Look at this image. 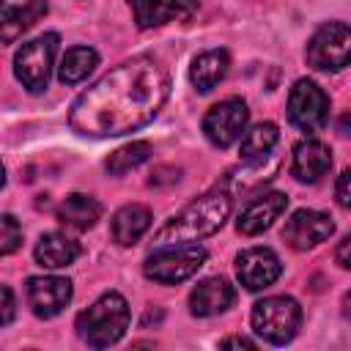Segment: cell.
I'll use <instances>...</instances> for the list:
<instances>
[{
	"label": "cell",
	"instance_id": "1",
	"mask_svg": "<svg viewBox=\"0 0 351 351\" xmlns=\"http://www.w3.org/2000/svg\"><path fill=\"white\" fill-rule=\"evenodd\" d=\"M170 93L167 69L148 55L118 63L71 104L69 126L82 137H118L156 118Z\"/></svg>",
	"mask_w": 351,
	"mask_h": 351
},
{
	"label": "cell",
	"instance_id": "2",
	"mask_svg": "<svg viewBox=\"0 0 351 351\" xmlns=\"http://www.w3.org/2000/svg\"><path fill=\"white\" fill-rule=\"evenodd\" d=\"M233 206V195L228 189H214L206 192L203 197L192 200L186 208H181L176 217H170L154 236L156 247H167V244H192L200 241L211 233H217Z\"/></svg>",
	"mask_w": 351,
	"mask_h": 351
},
{
	"label": "cell",
	"instance_id": "3",
	"mask_svg": "<svg viewBox=\"0 0 351 351\" xmlns=\"http://www.w3.org/2000/svg\"><path fill=\"white\" fill-rule=\"evenodd\" d=\"M126 326H129V304L115 291L101 293L88 310L77 315V332L93 348H107L118 343Z\"/></svg>",
	"mask_w": 351,
	"mask_h": 351
},
{
	"label": "cell",
	"instance_id": "4",
	"mask_svg": "<svg viewBox=\"0 0 351 351\" xmlns=\"http://www.w3.org/2000/svg\"><path fill=\"white\" fill-rule=\"evenodd\" d=\"M299 324H302V307L291 296H269L258 302L252 310V329L274 346L291 343L293 335L299 332Z\"/></svg>",
	"mask_w": 351,
	"mask_h": 351
},
{
	"label": "cell",
	"instance_id": "5",
	"mask_svg": "<svg viewBox=\"0 0 351 351\" xmlns=\"http://www.w3.org/2000/svg\"><path fill=\"white\" fill-rule=\"evenodd\" d=\"M206 261V250L200 244H167L159 247L151 258H145V277L162 285H173L181 282L186 277H192Z\"/></svg>",
	"mask_w": 351,
	"mask_h": 351
},
{
	"label": "cell",
	"instance_id": "6",
	"mask_svg": "<svg viewBox=\"0 0 351 351\" xmlns=\"http://www.w3.org/2000/svg\"><path fill=\"white\" fill-rule=\"evenodd\" d=\"M307 66L318 71H340L351 63V25L324 22L307 41Z\"/></svg>",
	"mask_w": 351,
	"mask_h": 351
},
{
	"label": "cell",
	"instance_id": "7",
	"mask_svg": "<svg viewBox=\"0 0 351 351\" xmlns=\"http://www.w3.org/2000/svg\"><path fill=\"white\" fill-rule=\"evenodd\" d=\"M55 52H58V33H44V36L22 44V49L16 52V58H14V74H16V80L30 93L47 90Z\"/></svg>",
	"mask_w": 351,
	"mask_h": 351
},
{
	"label": "cell",
	"instance_id": "8",
	"mask_svg": "<svg viewBox=\"0 0 351 351\" xmlns=\"http://www.w3.org/2000/svg\"><path fill=\"white\" fill-rule=\"evenodd\" d=\"M288 118L307 134L321 132L329 118V96L313 80H299L288 93Z\"/></svg>",
	"mask_w": 351,
	"mask_h": 351
},
{
	"label": "cell",
	"instance_id": "9",
	"mask_svg": "<svg viewBox=\"0 0 351 351\" xmlns=\"http://www.w3.org/2000/svg\"><path fill=\"white\" fill-rule=\"evenodd\" d=\"M250 121V110L241 99H225L219 104H214L206 118H203V134L208 137L211 145L217 148H228L236 140H241L244 129Z\"/></svg>",
	"mask_w": 351,
	"mask_h": 351
},
{
	"label": "cell",
	"instance_id": "10",
	"mask_svg": "<svg viewBox=\"0 0 351 351\" xmlns=\"http://www.w3.org/2000/svg\"><path fill=\"white\" fill-rule=\"evenodd\" d=\"M335 233V222L329 219V214L324 211H313V208H299L291 214V219L282 228V239L288 241V247L293 250H310L321 241H326Z\"/></svg>",
	"mask_w": 351,
	"mask_h": 351
},
{
	"label": "cell",
	"instance_id": "11",
	"mask_svg": "<svg viewBox=\"0 0 351 351\" xmlns=\"http://www.w3.org/2000/svg\"><path fill=\"white\" fill-rule=\"evenodd\" d=\"M30 310L38 318H55L71 302V282L66 277H30L25 285Z\"/></svg>",
	"mask_w": 351,
	"mask_h": 351
},
{
	"label": "cell",
	"instance_id": "12",
	"mask_svg": "<svg viewBox=\"0 0 351 351\" xmlns=\"http://www.w3.org/2000/svg\"><path fill=\"white\" fill-rule=\"evenodd\" d=\"M282 266H280V258L269 250V247H250L244 250L239 258H236V274H239V282L250 291H261V288H269L277 277H280Z\"/></svg>",
	"mask_w": 351,
	"mask_h": 351
},
{
	"label": "cell",
	"instance_id": "13",
	"mask_svg": "<svg viewBox=\"0 0 351 351\" xmlns=\"http://www.w3.org/2000/svg\"><path fill=\"white\" fill-rule=\"evenodd\" d=\"M137 27H162L176 19H189L197 0H126Z\"/></svg>",
	"mask_w": 351,
	"mask_h": 351
},
{
	"label": "cell",
	"instance_id": "14",
	"mask_svg": "<svg viewBox=\"0 0 351 351\" xmlns=\"http://www.w3.org/2000/svg\"><path fill=\"white\" fill-rule=\"evenodd\" d=\"M288 208V197L282 192H266V195H258L236 219V228L239 233L244 236H258L263 230H269L274 225V219Z\"/></svg>",
	"mask_w": 351,
	"mask_h": 351
},
{
	"label": "cell",
	"instance_id": "15",
	"mask_svg": "<svg viewBox=\"0 0 351 351\" xmlns=\"http://www.w3.org/2000/svg\"><path fill=\"white\" fill-rule=\"evenodd\" d=\"M236 293L233 285L225 277H206L200 280L192 293H189V310L197 318H208V315H219L233 304Z\"/></svg>",
	"mask_w": 351,
	"mask_h": 351
},
{
	"label": "cell",
	"instance_id": "16",
	"mask_svg": "<svg viewBox=\"0 0 351 351\" xmlns=\"http://www.w3.org/2000/svg\"><path fill=\"white\" fill-rule=\"evenodd\" d=\"M329 167H332V154L324 143H318V140L296 143L293 156H291V173H293L296 181L315 184L329 173Z\"/></svg>",
	"mask_w": 351,
	"mask_h": 351
},
{
	"label": "cell",
	"instance_id": "17",
	"mask_svg": "<svg viewBox=\"0 0 351 351\" xmlns=\"http://www.w3.org/2000/svg\"><path fill=\"white\" fill-rule=\"evenodd\" d=\"M47 14L44 0H3V41L11 44L16 36H22L33 22H38Z\"/></svg>",
	"mask_w": 351,
	"mask_h": 351
},
{
	"label": "cell",
	"instance_id": "18",
	"mask_svg": "<svg viewBox=\"0 0 351 351\" xmlns=\"http://www.w3.org/2000/svg\"><path fill=\"white\" fill-rule=\"evenodd\" d=\"M151 228V211L140 203H129V206H121L115 214H112V222H110V233H112V241L121 244V247H129L134 241H140V236Z\"/></svg>",
	"mask_w": 351,
	"mask_h": 351
},
{
	"label": "cell",
	"instance_id": "19",
	"mask_svg": "<svg viewBox=\"0 0 351 351\" xmlns=\"http://www.w3.org/2000/svg\"><path fill=\"white\" fill-rule=\"evenodd\" d=\"M228 66H230V58H228L225 49H206V52H200L192 60V66H189V80H192L195 90L208 93L211 88H217L225 80Z\"/></svg>",
	"mask_w": 351,
	"mask_h": 351
},
{
	"label": "cell",
	"instance_id": "20",
	"mask_svg": "<svg viewBox=\"0 0 351 351\" xmlns=\"http://www.w3.org/2000/svg\"><path fill=\"white\" fill-rule=\"evenodd\" d=\"M99 217H101L99 200L90 197V195H82V192L69 195V197L60 203V208H58L60 225H66V228H71V230H88V228H93Z\"/></svg>",
	"mask_w": 351,
	"mask_h": 351
},
{
	"label": "cell",
	"instance_id": "21",
	"mask_svg": "<svg viewBox=\"0 0 351 351\" xmlns=\"http://www.w3.org/2000/svg\"><path fill=\"white\" fill-rule=\"evenodd\" d=\"M36 263L44 269H63L80 255V244L63 233H44L36 244Z\"/></svg>",
	"mask_w": 351,
	"mask_h": 351
},
{
	"label": "cell",
	"instance_id": "22",
	"mask_svg": "<svg viewBox=\"0 0 351 351\" xmlns=\"http://www.w3.org/2000/svg\"><path fill=\"white\" fill-rule=\"evenodd\" d=\"M280 140V132L274 123H255L241 137V162H263L271 156L274 145Z\"/></svg>",
	"mask_w": 351,
	"mask_h": 351
},
{
	"label": "cell",
	"instance_id": "23",
	"mask_svg": "<svg viewBox=\"0 0 351 351\" xmlns=\"http://www.w3.org/2000/svg\"><path fill=\"white\" fill-rule=\"evenodd\" d=\"M96 66H99L96 49H90V47H71L63 55L60 66H58V77H60V82L74 85V82H82Z\"/></svg>",
	"mask_w": 351,
	"mask_h": 351
},
{
	"label": "cell",
	"instance_id": "24",
	"mask_svg": "<svg viewBox=\"0 0 351 351\" xmlns=\"http://www.w3.org/2000/svg\"><path fill=\"white\" fill-rule=\"evenodd\" d=\"M151 156V145L148 143H129V145H123V148H118V151H112L110 156H107V170L112 173V176H123V173H129V170H134V167H140L145 159Z\"/></svg>",
	"mask_w": 351,
	"mask_h": 351
},
{
	"label": "cell",
	"instance_id": "25",
	"mask_svg": "<svg viewBox=\"0 0 351 351\" xmlns=\"http://www.w3.org/2000/svg\"><path fill=\"white\" fill-rule=\"evenodd\" d=\"M19 241H22V230H19L16 219L11 214H3V219H0V252L3 255L14 252L19 247Z\"/></svg>",
	"mask_w": 351,
	"mask_h": 351
},
{
	"label": "cell",
	"instance_id": "26",
	"mask_svg": "<svg viewBox=\"0 0 351 351\" xmlns=\"http://www.w3.org/2000/svg\"><path fill=\"white\" fill-rule=\"evenodd\" d=\"M335 197L343 208H351V167L340 173V178L335 184Z\"/></svg>",
	"mask_w": 351,
	"mask_h": 351
},
{
	"label": "cell",
	"instance_id": "27",
	"mask_svg": "<svg viewBox=\"0 0 351 351\" xmlns=\"http://www.w3.org/2000/svg\"><path fill=\"white\" fill-rule=\"evenodd\" d=\"M335 261H337L343 269H351V233L337 244V250H335Z\"/></svg>",
	"mask_w": 351,
	"mask_h": 351
},
{
	"label": "cell",
	"instance_id": "28",
	"mask_svg": "<svg viewBox=\"0 0 351 351\" xmlns=\"http://www.w3.org/2000/svg\"><path fill=\"white\" fill-rule=\"evenodd\" d=\"M11 318H14V293H11V288L8 285H3V326L5 324H11Z\"/></svg>",
	"mask_w": 351,
	"mask_h": 351
},
{
	"label": "cell",
	"instance_id": "29",
	"mask_svg": "<svg viewBox=\"0 0 351 351\" xmlns=\"http://www.w3.org/2000/svg\"><path fill=\"white\" fill-rule=\"evenodd\" d=\"M219 346L222 348H255V343L247 340V337H225Z\"/></svg>",
	"mask_w": 351,
	"mask_h": 351
},
{
	"label": "cell",
	"instance_id": "30",
	"mask_svg": "<svg viewBox=\"0 0 351 351\" xmlns=\"http://www.w3.org/2000/svg\"><path fill=\"white\" fill-rule=\"evenodd\" d=\"M340 307H343V315L346 318H351V291L343 296V302H340Z\"/></svg>",
	"mask_w": 351,
	"mask_h": 351
}]
</instances>
